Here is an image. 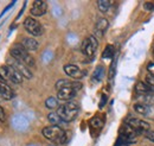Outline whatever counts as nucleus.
Returning a JSON list of instances; mask_svg holds the SVG:
<instances>
[{
	"instance_id": "28",
	"label": "nucleus",
	"mask_w": 154,
	"mask_h": 146,
	"mask_svg": "<svg viewBox=\"0 0 154 146\" xmlns=\"http://www.w3.org/2000/svg\"><path fill=\"white\" fill-rule=\"evenodd\" d=\"M147 70H148V73L151 74V76L154 77V62H149L147 64Z\"/></svg>"
},
{
	"instance_id": "7",
	"label": "nucleus",
	"mask_w": 154,
	"mask_h": 146,
	"mask_svg": "<svg viewBox=\"0 0 154 146\" xmlns=\"http://www.w3.org/2000/svg\"><path fill=\"white\" fill-rule=\"evenodd\" d=\"M24 27L26 30V32H29L31 36L33 37H38L43 35V26L42 24L39 23L38 20H36L35 18H26L24 20Z\"/></svg>"
},
{
	"instance_id": "27",
	"label": "nucleus",
	"mask_w": 154,
	"mask_h": 146,
	"mask_svg": "<svg viewBox=\"0 0 154 146\" xmlns=\"http://www.w3.org/2000/svg\"><path fill=\"white\" fill-rule=\"evenodd\" d=\"M14 4H16V1H12V2H10V4H8V5H7L5 8H4V11L0 13V19L4 17V14H5L7 11H10V10H11V7H13V6H14Z\"/></svg>"
},
{
	"instance_id": "19",
	"label": "nucleus",
	"mask_w": 154,
	"mask_h": 146,
	"mask_svg": "<svg viewBox=\"0 0 154 146\" xmlns=\"http://www.w3.org/2000/svg\"><path fill=\"white\" fill-rule=\"evenodd\" d=\"M48 119H49V121L51 122V125H54V126H59V127H60V125L65 124V122H64V121H63V120L59 118V115H58L56 112L49 113Z\"/></svg>"
},
{
	"instance_id": "24",
	"label": "nucleus",
	"mask_w": 154,
	"mask_h": 146,
	"mask_svg": "<svg viewBox=\"0 0 154 146\" xmlns=\"http://www.w3.org/2000/svg\"><path fill=\"white\" fill-rule=\"evenodd\" d=\"M72 81H69V80H59L56 83V89L59 90L62 88H65V87H71L72 86Z\"/></svg>"
},
{
	"instance_id": "13",
	"label": "nucleus",
	"mask_w": 154,
	"mask_h": 146,
	"mask_svg": "<svg viewBox=\"0 0 154 146\" xmlns=\"http://www.w3.org/2000/svg\"><path fill=\"white\" fill-rule=\"evenodd\" d=\"M64 71L66 75H69L70 77H72V78H82L84 75H83V71L77 67L75 64H66V65H64Z\"/></svg>"
},
{
	"instance_id": "29",
	"label": "nucleus",
	"mask_w": 154,
	"mask_h": 146,
	"mask_svg": "<svg viewBox=\"0 0 154 146\" xmlns=\"http://www.w3.org/2000/svg\"><path fill=\"white\" fill-rule=\"evenodd\" d=\"M146 83H147L149 87H154V77L153 76L148 75V76L146 77Z\"/></svg>"
},
{
	"instance_id": "22",
	"label": "nucleus",
	"mask_w": 154,
	"mask_h": 146,
	"mask_svg": "<svg viewBox=\"0 0 154 146\" xmlns=\"http://www.w3.org/2000/svg\"><path fill=\"white\" fill-rule=\"evenodd\" d=\"M45 107L49 108V110H55V108H58L59 105H58V99L56 97H48L45 100Z\"/></svg>"
},
{
	"instance_id": "8",
	"label": "nucleus",
	"mask_w": 154,
	"mask_h": 146,
	"mask_svg": "<svg viewBox=\"0 0 154 146\" xmlns=\"http://www.w3.org/2000/svg\"><path fill=\"white\" fill-rule=\"evenodd\" d=\"M7 64L8 65H11L12 68H14L18 73L23 76V77H25V78H27V80H30V78H32V73H31V70H30V68H27L25 64H23V63H20L18 61H16L14 58H12L11 56L8 57V59H7Z\"/></svg>"
},
{
	"instance_id": "23",
	"label": "nucleus",
	"mask_w": 154,
	"mask_h": 146,
	"mask_svg": "<svg viewBox=\"0 0 154 146\" xmlns=\"http://www.w3.org/2000/svg\"><path fill=\"white\" fill-rule=\"evenodd\" d=\"M104 76V68L103 67H97L95 69V71L93 74V80L95 82H100Z\"/></svg>"
},
{
	"instance_id": "21",
	"label": "nucleus",
	"mask_w": 154,
	"mask_h": 146,
	"mask_svg": "<svg viewBox=\"0 0 154 146\" xmlns=\"http://www.w3.org/2000/svg\"><path fill=\"white\" fill-rule=\"evenodd\" d=\"M110 5H112V1H109V0H100V1H97V7L102 13L108 12V10L110 8Z\"/></svg>"
},
{
	"instance_id": "10",
	"label": "nucleus",
	"mask_w": 154,
	"mask_h": 146,
	"mask_svg": "<svg viewBox=\"0 0 154 146\" xmlns=\"http://www.w3.org/2000/svg\"><path fill=\"white\" fill-rule=\"evenodd\" d=\"M30 126V122L29 120L21 115V114H18V115H14L12 118V127L14 128L16 131L18 132H25Z\"/></svg>"
},
{
	"instance_id": "34",
	"label": "nucleus",
	"mask_w": 154,
	"mask_h": 146,
	"mask_svg": "<svg viewBox=\"0 0 154 146\" xmlns=\"http://www.w3.org/2000/svg\"><path fill=\"white\" fill-rule=\"evenodd\" d=\"M29 146H37V145H29Z\"/></svg>"
},
{
	"instance_id": "26",
	"label": "nucleus",
	"mask_w": 154,
	"mask_h": 146,
	"mask_svg": "<svg viewBox=\"0 0 154 146\" xmlns=\"http://www.w3.org/2000/svg\"><path fill=\"white\" fill-rule=\"evenodd\" d=\"M91 126L94 128H100L102 126V120L100 119V118H94L93 120H91Z\"/></svg>"
},
{
	"instance_id": "11",
	"label": "nucleus",
	"mask_w": 154,
	"mask_h": 146,
	"mask_svg": "<svg viewBox=\"0 0 154 146\" xmlns=\"http://www.w3.org/2000/svg\"><path fill=\"white\" fill-rule=\"evenodd\" d=\"M48 11V4L46 1H42V0H37L33 1L32 4V8H31V14L35 17H42Z\"/></svg>"
},
{
	"instance_id": "3",
	"label": "nucleus",
	"mask_w": 154,
	"mask_h": 146,
	"mask_svg": "<svg viewBox=\"0 0 154 146\" xmlns=\"http://www.w3.org/2000/svg\"><path fill=\"white\" fill-rule=\"evenodd\" d=\"M42 133L46 139H49L54 143H57V144H65L68 140L65 131L59 126H54V125L46 126V127L43 128Z\"/></svg>"
},
{
	"instance_id": "1",
	"label": "nucleus",
	"mask_w": 154,
	"mask_h": 146,
	"mask_svg": "<svg viewBox=\"0 0 154 146\" xmlns=\"http://www.w3.org/2000/svg\"><path fill=\"white\" fill-rule=\"evenodd\" d=\"M10 55H11L12 58H14L16 61H18L20 63L25 64L27 68L35 67V58L30 55V52L21 44L13 45L11 48V50H10Z\"/></svg>"
},
{
	"instance_id": "35",
	"label": "nucleus",
	"mask_w": 154,
	"mask_h": 146,
	"mask_svg": "<svg viewBox=\"0 0 154 146\" xmlns=\"http://www.w3.org/2000/svg\"><path fill=\"white\" fill-rule=\"evenodd\" d=\"M153 55H154V48H153Z\"/></svg>"
},
{
	"instance_id": "5",
	"label": "nucleus",
	"mask_w": 154,
	"mask_h": 146,
	"mask_svg": "<svg viewBox=\"0 0 154 146\" xmlns=\"http://www.w3.org/2000/svg\"><path fill=\"white\" fill-rule=\"evenodd\" d=\"M81 88H82L81 82H74L71 87H65V88L57 90V99L62 101H71Z\"/></svg>"
},
{
	"instance_id": "25",
	"label": "nucleus",
	"mask_w": 154,
	"mask_h": 146,
	"mask_svg": "<svg viewBox=\"0 0 154 146\" xmlns=\"http://www.w3.org/2000/svg\"><path fill=\"white\" fill-rule=\"evenodd\" d=\"M113 55H114V48H113V45H107L106 49H104V51H103V54H102V57L103 58H112Z\"/></svg>"
},
{
	"instance_id": "14",
	"label": "nucleus",
	"mask_w": 154,
	"mask_h": 146,
	"mask_svg": "<svg viewBox=\"0 0 154 146\" xmlns=\"http://www.w3.org/2000/svg\"><path fill=\"white\" fill-rule=\"evenodd\" d=\"M120 137L127 139V140L131 141V143H134V141H132V140L136 137V132H135L134 129L131 127L129 125L123 124L122 127L120 128Z\"/></svg>"
},
{
	"instance_id": "17",
	"label": "nucleus",
	"mask_w": 154,
	"mask_h": 146,
	"mask_svg": "<svg viewBox=\"0 0 154 146\" xmlns=\"http://www.w3.org/2000/svg\"><path fill=\"white\" fill-rule=\"evenodd\" d=\"M134 110L143 116H152V113H154V110L151 106H146V105L140 103V102L134 105Z\"/></svg>"
},
{
	"instance_id": "18",
	"label": "nucleus",
	"mask_w": 154,
	"mask_h": 146,
	"mask_svg": "<svg viewBox=\"0 0 154 146\" xmlns=\"http://www.w3.org/2000/svg\"><path fill=\"white\" fill-rule=\"evenodd\" d=\"M135 90L140 95H146V94H152V87H149L146 82H137L135 86Z\"/></svg>"
},
{
	"instance_id": "9",
	"label": "nucleus",
	"mask_w": 154,
	"mask_h": 146,
	"mask_svg": "<svg viewBox=\"0 0 154 146\" xmlns=\"http://www.w3.org/2000/svg\"><path fill=\"white\" fill-rule=\"evenodd\" d=\"M127 125H129L131 127L134 129L135 132H136V134L137 133H145V132H148L149 131V124L148 122H146V121H143V120H139V119H135V118H131L127 122H126Z\"/></svg>"
},
{
	"instance_id": "30",
	"label": "nucleus",
	"mask_w": 154,
	"mask_h": 146,
	"mask_svg": "<svg viewBox=\"0 0 154 146\" xmlns=\"http://www.w3.org/2000/svg\"><path fill=\"white\" fill-rule=\"evenodd\" d=\"M145 8H146V11H153L154 10V4L153 2H145Z\"/></svg>"
},
{
	"instance_id": "16",
	"label": "nucleus",
	"mask_w": 154,
	"mask_h": 146,
	"mask_svg": "<svg viewBox=\"0 0 154 146\" xmlns=\"http://www.w3.org/2000/svg\"><path fill=\"white\" fill-rule=\"evenodd\" d=\"M108 26H109V23H108L107 19L106 18L98 19V21L96 23V27H95V33H96V36L97 37L103 36V35L106 33Z\"/></svg>"
},
{
	"instance_id": "15",
	"label": "nucleus",
	"mask_w": 154,
	"mask_h": 146,
	"mask_svg": "<svg viewBox=\"0 0 154 146\" xmlns=\"http://www.w3.org/2000/svg\"><path fill=\"white\" fill-rule=\"evenodd\" d=\"M21 45L30 52V51H37L39 48V43L32 37H27V38H24L23 42H21Z\"/></svg>"
},
{
	"instance_id": "20",
	"label": "nucleus",
	"mask_w": 154,
	"mask_h": 146,
	"mask_svg": "<svg viewBox=\"0 0 154 146\" xmlns=\"http://www.w3.org/2000/svg\"><path fill=\"white\" fill-rule=\"evenodd\" d=\"M140 103H143L146 106H153L154 105V95L153 94H146V95H140Z\"/></svg>"
},
{
	"instance_id": "12",
	"label": "nucleus",
	"mask_w": 154,
	"mask_h": 146,
	"mask_svg": "<svg viewBox=\"0 0 154 146\" xmlns=\"http://www.w3.org/2000/svg\"><path fill=\"white\" fill-rule=\"evenodd\" d=\"M13 97H14V91H13V89L7 83L0 81V100L8 101V100H12Z\"/></svg>"
},
{
	"instance_id": "2",
	"label": "nucleus",
	"mask_w": 154,
	"mask_h": 146,
	"mask_svg": "<svg viewBox=\"0 0 154 146\" xmlns=\"http://www.w3.org/2000/svg\"><path fill=\"white\" fill-rule=\"evenodd\" d=\"M78 112H79L78 103L74 102V101H68L66 103L59 106L56 113L59 115V118L66 124V122H71L72 120L76 119V116L78 115Z\"/></svg>"
},
{
	"instance_id": "33",
	"label": "nucleus",
	"mask_w": 154,
	"mask_h": 146,
	"mask_svg": "<svg viewBox=\"0 0 154 146\" xmlns=\"http://www.w3.org/2000/svg\"><path fill=\"white\" fill-rule=\"evenodd\" d=\"M4 120H5V112L0 107V121H4Z\"/></svg>"
},
{
	"instance_id": "4",
	"label": "nucleus",
	"mask_w": 154,
	"mask_h": 146,
	"mask_svg": "<svg viewBox=\"0 0 154 146\" xmlns=\"http://www.w3.org/2000/svg\"><path fill=\"white\" fill-rule=\"evenodd\" d=\"M0 78L5 83L8 82V83H13V84H20L24 80V77L14 68H12L8 64L0 67Z\"/></svg>"
},
{
	"instance_id": "6",
	"label": "nucleus",
	"mask_w": 154,
	"mask_h": 146,
	"mask_svg": "<svg viewBox=\"0 0 154 146\" xmlns=\"http://www.w3.org/2000/svg\"><path fill=\"white\" fill-rule=\"evenodd\" d=\"M97 46H98V42H97L96 37L89 36L82 42V48L81 49H82V52L87 57L91 58V57H94L95 52H96Z\"/></svg>"
},
{
	"instance_id": "32",
	"label": "nucleus",
	"mask_w": 154,
	"mask_h": 146,
	"mask_svg": "<svg viewBox=\"0 0 154 146\" xmlns=\"http://www.w3.org/2000/svg\"><path fill=\"white\" fill-rule=\"evenodd\" d=\"M106 101H107V96H106V95H102V97H101V103H100V108H102V107L106 105Z\"/></svg>"
},
{
	"instance_id": "31",
	"label": "nucleus",
	"mask_w": 154,
	"mask_h": 146,
	"mask_svg": "<svg viewBox=\"0 0 154 146\" xmlns=\"http://www.w3.org/2000/svg\"><path fill=\"white\" fill-rule=\"evenodd\" d=\"M146 138H147V139H149L151 141H153V143H154V131L148 132V133L146 134Z\"/></svg>"
}]
</instances>
